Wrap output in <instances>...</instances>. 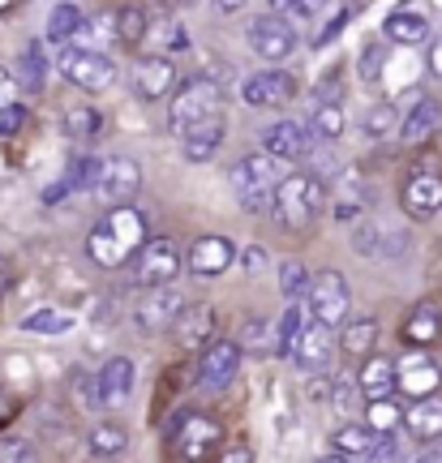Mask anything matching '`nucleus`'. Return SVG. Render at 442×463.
<instances>
[{
  "label": "nucleus",
  "instance_id": "6e6552de",
  "mask_svg": "<svg viewBox=\"0 0 442 463\" xmlns=\"http://www.w3.org/2000/svg\"><path fill=\"white\" fill-rule=\"evenodd\" d=\"M245 39H249V48H254V56H263L266 65L288 61V56L296 52V43H301L296 26L288 22V17H279V14L254 17V22L245 26Z\"/></svg>",
  "mask_w": 442,
  "mask_h": 463
},
{
  "label": "nucleus",
  "instance_id": "1a4fd4ad",
  "mask_svg": "<svg viewBox=\"0 0 442 463\" xmlns=\"http://www.w3.org/2000/svg\"><path fill=\"white\" fill-rule=\"evenodd\" d=\"M130 262L138 288H164V283H172L180 275V253L172 241H142Z\"/></svg>",
  "mask_w": 442,
  "mask_h": 463
},
{
  "label": "nucleus",
  "instance_id": "37998d69",
  "mask_svg": "<svg viewBox=\"0 0 442 463\" xmlns=\"http://www.w3.org/2000/svg\"><path fill=\"white\" fill-rule=\"evenodd\" d=\"M382 61H387V48H382V43H370V48L360 52L357 73L365 78V82H378V78H382Z\"/></svg>",
  "mask_w": 442,
  "mask_h": 463
},
{
  "label": "nucleus",
  "instance_id": "4c0bfd02",
  "mask_svg": "<svg viewBox=\"0 0 442 463\" xmlns=\"http://www.w3.org/2000/svg\"><path fill=\"white\" fill-rule=\"evenodd\" d=\"M305 305H288V309H283V317H279V326H275V352L279 356H288V352H293V339H296V331H301V326H305Z\"/></svg>",
  "mask_w": 442,
  "mask_h": 463
},
{
  "label": "nucleus",
  "instance_id": "4be33fe9",
  "mask_svg": "<svg viewBox=\"0 0 442 463\" xmlns=\"http://www.w3.org/2000/svg\"><path fill=\"white\" fill-rule=\"evenodd\" d=\"M404 430L417 438V442H438L442 438V399L438 395H426V399H408V408H404Z\"/></svg>",
  "mask_w": 442,
  "mask_h": 463
},
{
  "label": "nucleus",
  "instance_id": "13d9d810",
  "mask_svg": "<svg viewBox=\"0 0 442 463\" xmlns=\"http://www.w3.org/2000/svg\"><path fill=\"white\" fill-rule=\"evenodd\" d=\"M283 5H288V0H271V9H275V14H279V9H283Z\"/></svg>",
  "mask_w": 442,
  "mask_h": 463
},
{
  "label": "nucleus",
  "instance_id": "a18cd8bd",
  "mask_svg": "<svg viewBox=\"0 0 442 463\" xmlns=\"http://www.w3.org/2000/svg\"><path fill=\"white\" fill-rule=\"evenodd\" d=\"M241 266H245V275H263V270H266V249L263 245H249L245 253H241Z\"/></svg>",
  "mask_w": 442,
  "mask_h": 463
},
{
  "label": "nucleus",
  "instance_id": "3c124183",
  "mask_svg": "<svg viewBox=\"0 0 442 463\" xmlns=\"http://www.w3.org/2000/svg\"><path fill=\"white\" fill-rule=\"evenodd\" d=\"M344 26H348V9H340V14L331 17V26H327V31H322V39H318V43H331V39H335V34L344 31Z\"/></svg>",
  "mask_w": 442,
  "mask_h": 463
},
{
  "label": "nucleus",
  "instance_id": "5701e85b",
  "mask_svg": "<svg viewBox=\"0 0 442 463\" xmlns=\"http://www.w3.org/2000/svg\"><path fill=\"white\" fill-rule=\"evenodd\" d=\"M357 386H360V395H365V399L395 395V361H391V356H378V352H370V356L360 361Z\"/></svg>",
  "mask_w": 442,
  "mask_h": 463
},
{
  "label": "nucleus",
  "instance_id": "72a5a7b5",
  "mask_svg": "<svg viewBox=\"0 0 442 463\" xmlns=\"http://www.w3.org/2000/svg\"><path fill=\"white\" fill-rule=\"evenodd\" d=\"M370 408H365V430H374V433H395L399 430V403H395V395L387 399H365Z\"/></svg>",
  "mask_w": 442,
  "mask_h": 463
},
{
  "label": "nucleus",
  "instance_id": "ea45409f",
  "mask_svg": "<svg viewBox=\"0 0 442 463\" xmlns=\"http://www.w3.org/2000/svg\"><path fill=\"white\" fill-rule=\"evenodd\" d=\"M305 288H310V270L296 262V258H288V262L279 266V292L288 300H301L305 297Z\"/></svg>",
  "mask_w": 442,
  "mask_h": 463
},
{
  "label": "nucleus",
  "instance_id": "412c9836",
  "mask_svg": "<svg viewBox=\"0 0 442 463\" xmlns=\"http://www.w3.org/2000/svg\"><path fill=\"white\" fill-rule=\"evenodd\" d=\"M224 133H228L224 112L207 116V120H197L194 129L180 133V155H185L189 164H207V159H215V150H219V142H224Z\"/></svg>",
  "mask_w": 442,
  "mask_h": 463
},
{
  "label": "nucleus",
  "instance_id": "a211bd4d",
  "mask_svg": "<svg viewBox=\"0 0 442 463\" xmlns=\"http://www.w3.org/2000/svg\"><path fill=\"white\" fill-rule=\"evenodd\" d=\"M133 382H138V369H133L130 356H112V361L95 373V403L99 408H116V403H125L130 391H133Z\"/></svg>",
  "mask_w": 442,
  "mask_h": 463
},
{
  "label": "nucleus",
  "instance_id": "8fccbe9b",
  "mask_svg": "<svg viewBox=\"0 0 442 463\" xmlns=\"http://www.w3.org/2000/svg\"><path fill=\"white\" fill-rule=\"evenodd\" d=\"M69 194H73V189H69V181L61 176L56 184H48V189H43V206H56V202H65Z\"/></svg>",
  "mask_w": 442,
  "mask_h": 463
},
{
  "label": "nucleus",
  "instance_id": "c756f323",
  "mask_svg": "<svg viewBox=\"0 0 442 463\" xmlns=\"http://www.w3.org/2000/svg\"><path fill=\"white\" fill-rule=\"evenodd\" d=\"M17 65H22V69H17V90H26V95H39V90H43V78H48V61H43V48H39V43H26Z\"/></svg>",
  "mask_w": 442,
  "mask_h": 463
},
{
  "label": "nucleus",
  "instance_id": "c85d7f7f",
  "mask_svg": "<svg viewBox=\"0 0 442 463\" xmlns=\"http://www.w3.org/2000/svg\"><path fill=\"white\" fill-rule=\"evenodd\" d=\"M340 347H344L348 361H365V356L378 347V317H357V322H348L344 335H340Z\"/></svg>",
  "mask_w": 442,
  "mask_h": 463
},
{
  "label": "nucleus",
  "instance_id": "bf43d9fd",
  "mask_svg": "<svg viewBox=\"0 0 442 463\" xmlns=\"http://www.w3.org/2000/svg\"><path fill=\"white\" fill-rule=\"evenodd\" d=\"M5 283H9V279H5V270H0V297H5Z\"/></svg>",
  "mask_w": 442,
  "mask_h": 463
},
{
  "label": "nucleus",
  "instance_id": "de8ad7c7",
  "mask_svg": "<svg viewBox=\"0 0 442 463\" xmlns=\"http://www.w3.org/2000/svg\"><path fill=\"white\" fill-rule=\"evenodd\" d=\"M263 339H266L263 322H245V326H241V347H263Z\"/></svg>",
  "mask_w": 442,
  "mask_h": 463
},
{
  "label": "nucleus",
  "instance_id": "6ab92c4d",
  "mask_svg": "<svg viewBox=\"0 0 442 463\" xmlns=\"http://www.w3.org/2000/svg\"><path fill=\"white\" fill-rule=\"evenodd\" d=\"M103 198L112 202H133L138 198V189H142V167L133 164V159H108V164L99 167V184H95Z\"/></svg>",
  "mask_w": 442,
  "mask_h": 463
},
{
  "label": "nucleus",
  "instance_id": "864d4df0",
  "mask_svg": "<svg viewBox=\"0 0 442 463\" xmlns=\"http://www.w3.org/2000/svg\"><path fill=\"white\" fill-rule=\"evenodd\" d=\"M0 459H31V447H14V442H0Z\"/></svg>",
  "mask_w": 442,
  "mask_h": 463
},
{
  "label": "nucleus",
  "instance_id": "aec40b11",
  "mask_svg": "<svg viewBox=\"0 0 442 463\" xmlns=\"http://www.w3.org/2000/svg\"><path fill=\"white\" fill-rule=\"evenodd\" d=\"M172 86H177V65H172V56H147V61L133 65V90H138L142 99H150V103L168 99Z\"/></svg>",
  "mask_w": 442,
  "mask_h": 463
},
{
  "label": "nucleus",
  "instance_id": "58836bf2",
  "mask_svg": "<svg viewBox=\"0 0 442 463\" xmlns=\"http://www.w3.org/2000/svg\"><path fill=\"white\" fill-rule=\"evenodd\" d=\"M147 39V14L138 9V5H130L125 14L116 17V43H125V48H138Z\"/></svg>",
  "mask_w": 442,
  "mask_h": 463
},
{
  "label": "nucleus",
  "instance_id": "09e8293b",
  "mask_svg": "<svg viewBox=\"0 0 442 463\" xmlns=\"http://www.w3.org/2000/svg\"><path fill=\"white\" fill-rule=\"evenodd\" d=\"M5 103H17V78L0 65V108H5Z\"/></svg>",
  "mask_w": 442,
  "mask_h": 463
},
{
  "label": "nucleus",
  "instance_id": "a19ab883",
  "mask_svg": "<svg viewBox=\"0 0 442 463\" xmlns=\"http://www.w3.org/2000/svg\"><path fill=\"white\" fill-rule=\"evenodd\" d=\"M310 129H313V137H340L344 133V108L340 103H322L318 112H313V120H310Z\"/></svg>",
  "mask_w": 442,
  "mask_h": 463
},
{
  "label": "nucleus",
  "instance_id": "39448f33",
  "mask_svg": "<svg viewBox=\"0 0 442 463\" xmlns=\"http://www.w3.org/2000/svg\"><path fill=\"white\" fill-rule=\"evenodd\" d=\"M352 309V292H348V279L340 270H322V275H310V288H305V314L322 326H340Z\"/></svg>",
  "mask_w": 442,
  "mask_h": 463
},
{
  "label": "nucleus",
  "instance_id": "e433bc0d",
  "mask_svg": "<svg viewBox=\"0 0 442 463\" xmlns=\"http://www.w3.org/2000/svg\"><path fill=\"white\" fill-rule=\"evenodd\" d=\"M99 167H103V159H95V155H78L65 172L69 189H73V194H91V189L99 184Z\"/></svg>",
  "mask_w": 442,
  "mask_h": 463
},
{
  "label": "nucleus",
  "instance_id": "f8f14e48",
  "mask_svg": "<svg viewBox=\"0 0 442 463\" xmlns=\"http://www.w3.org/2000/svg\"><path fill=\"white\" fill-rule=\"evenodd\" d=\"M313 146H318V137H313L310 120H275V125L263 129V150L275 155V159H283V164L310 159Z\"/></svg>",
  "mask_w": 442,
  "mask_h": 463
},
{
  "label": "nucleus",
  "instance_id": "ddd939ff",
  "mask_svg": "<svg viewBox=\"0 0 442 463\" xmlns=\"http://www.w3.org/2000/svg\"><path fill=\"white\" fill-rule=\"evenodd\" d=\"M331 352H335V335H331V326L305 317V326H301L296 339H293L288 361H293L296 369H305V373H322V369L331 364Z\"/></svg>",
  "mask_w": 442,
  "mask_h": 463
},
{
  "label": "nucleus",
  "instance_id": "b1692460",
  "mask_svg": "<svg viewBox=\"0 0 442 463\" xmlns=\"http://www.w3.org/2000/svg\"><path fill=\"white\" fill-rule=\"evenodd\" d=\"M382 31H387V39L399 43V48H417V43H429L434 26H429V17L417 14V9H395Z\"/></svg>",
  "mask_w": 442,
  "mask_h": 463
},
{
  "label": "nucleus",
  "instance_id": "0eeeda50",
  "mask_svg": "<svg viewBox=\"0 0 442 463\" xmlns=\"http://www.w3.org/2000/svg\"><path fill=\"white\" fill-rule=\"evenodd\" d=\"M168 442L177 450V459H207L219 450L224 442V430H219V420L202 412H180L172 420V430H168Z\"/></svg>",
  "mask_w": 442,
  "mask_h": 463
},
{
  "label": "nucleus",
  "instance_id": "603ef678",
  "mask_svg": "<svg viewBox=\"0 0 442 463\" xmlns=\"http://www.w3.org/2000/svg\"><path fill=\"white\" fill-rule=\"evenodd\" d=\"M426 65H429V73H434V78H442V34L434 39V48H429V61H426Z\"/></svg>",
  "mask_w": 442,
  "mask_h": 463
},
{
  "label": "nucleus",
  "instance_id": "49530a36",
  "mask_svg": "<svg viewBox=\"0 0 442 463\" xmlns=\"http://www.w3.org/2000/svg\"><path fill=\"white\" fill-rule=\"evenodd\" d=\"M283 9H293L296 17H318L322 9H327V0H288Z\"/></svg>",
  "mask_w": 442,
  "mask_h": 463
},
{
  "label": "nucleus",
  "instance_id": "6e6d98bb",
  "mask_svg": "<svg viewBox=\"0 0 442 463\" xmlns=\"http://www.w3.org/2000/svg\"><path fill=\"white\" fill-rule=\"evenodd\" d=\"M245 5L249 0H215V9H219V14H241Z\"/></svg>",
  "mask_w": 442,
  "mask_h": 463
},
{
  "label": "nucleus",
  "instance_id": "cd10ccee",
  "mask_svg": "<svg viewBox=\"0 0 442 463\" xmlns=\"http://www.w3.org/2000/svg\"><path fill=\"white\" fill-rule=\"evenodd\" d=\"M331 450L340 455V459H370V450H374V430H365V425H340V430L331 433Z\"/></svg>",
  "mask_w": 442,
  "mask_h": 463
},
{
  "label": "nucleus",
  "instance_id": "7c9ffc66",
  "mask_svg": "<svg viewBox=\"0 0 442 463\" xmlns=\"http://www.w3.org/2000/svg\"><path fill=\"white\" fill-rule=\"evenodd\" d=\"M73 322L78 317L69 314V309H34V314L22 317V331H31V335H69L73 331Z\"/></svg>",
  "mask_w": 442,
  "mask_h": 463
},
{
  "label": "nucleus",
  "instance_id": "4d7b16f0",
  "mask_svg": "<svg viewBox=\"0 0 442 463\" xmlns=\"http://www.w3.org/2000/svg\"><path fill=\"white\" fill-rule=\"evenodd\" d=\"M17 0H0V14H9V9H14Z\"/></svg>",
  "mask_w": 442,
  "mask_h": 463
},
{
  "label": "nucleus",
  "instance_id": "393cba45",
  "mask_svg": "<svg viewBox=\"0 0 442 463\" xmlns=\"http://www.w3.org/2000/svg\"><path fill=\"white\" fill-rule=\"evenodd\" d=\"M438 120H442L438 99H417L412 103V112L395 125V137H399V142H408V146H417V142H426L429 133L438 129Z\"/></svg>",
  "mask_w": 442,
  "mask_h": 463
},
{
  "label": "nucleus",
  "instance_id": "473e14b6",
  "mask_svg": "<svg viewBox=\"0 0 442 463\" xmlns=\"http://www.w3.org/2000/svg\"><path fill=\"white\" fill-rule=\"evenodd\" d=\"M78 22H82V9L73 5V0H65V5H56L48 14V43H69L73 39V31H78Z\"/></svg>",
  "mask_w": 442,
  "mask_h": 463
},
{
  "label": "nucleus",
  "instance_id": "052dcab7",
  "mask_svg": "<svg viewBox=\"0 0 442 463\" xmlns=\"http://www.w3.org/2000/svg\"><path fill=\"white\" fill-rule=\"evenodd\" d=\"M434 455H438V459H442V438H438V447H434Z\"/></svg>",
  "mask_w": 442,
  "mask_h": 463
},
{
  "label": "nucleus",
  "instance_id": "2eb2a0df",
  "mask_svg": "<svg viewBox=\"0 0 442 463\" xmlns=\"http://www.w3.org/2000/svg\"><path fill=\"white\" fill-rule=\"evenodd\" d=\"M180 309H185V297H180L172 283H164V288H147V297L133 309V317H138V326L147 335H159V331H172Z\"/></svg>",
  "mask_w": 442,
  "mask_h": 463
},
{
  "label": "nucleus",
  "instance_id": "c03bdc74",
  "mask_svg": "<svg viewBox=\"0 0 442 463\" xmlns=\"http://www.w3.org/2000/svg\"><path fill=\"white\" fill-rule=\"evenodd\" d=\"M22 125H26V108L22 103H5L0 108V137H14Z\"/></svg>",
  "mask_w": 442,
  "mask_h": 463
},
{
  "label": "nucleus",
  "instance_id": "79ce46f5",
  "mask_svg": "<svg viewBox=\"0 0 442 463\" xmlns=\"http://www.w3.org/2000/svg\"><path fill=\"white\" fill-rule=\"evenodd\" d=\"M95 129H99V112L91 108V103H82V108H69V112H65V133L73 137V142H86Z\"/></svg>",
  "mask_w": 442,
  "mask_h": 463
},
{
  "label": "nucleus",
  "instance_id": "5fc2aeb1",
  "mask_svg": "<svg viewBox=\"0 0 442 463\" xmlns=\"http://www.w3.org/2000/svg\"><path fill=\"white\" fill-rule=\"evenodd\" d=\"M224 459H228V463H254V450H249V447H232V450H224Z\"/></svg>",
  "mask_w": 442,
  "mask_h": 463
},
{
  "label": "nucleus",
  "instance_id": "7ed1b4c3",
  "mask_svg": "<svg viewBox=\"0 0 442 463\" xmlns=\"http://www.w3.org/2000/svg\"><path fill=\"white\" fill-rule=\"evenodd\" d=\"M279 164H283V159H275V155L263 150V155H245V159L228 172V184L245 215H263L266 206H271V189H275V181H279Z\"/></svg>",
  "mask_w": 442,
  "mask_h": 463
},
{
  "label": "nucleus",
  "instance_id": "9d476101",
  "mask_svg": "<svg viewBox=\"0 0 442 463\" xmlns=\"http://www.w3.org/2000/svg\"><path fill=\"white\" fill-rule=\"evenodd\" d=\"M438 386H442V364L434 356H426V347H412L408 356L395 361V391L404 399L438 395Z\"/></svg>",
  "mask_w": 442,
  "mask_h": 463
},
{
  "label": "nucleus",
  "instance_id": "c9c22d12",
  "mask_svg": "<svg viewBox=\"0 0 442 463\" xmlns=\"http://www.w3.org/2000/svg\"><path fill=\"white\" fill-rule=\"evenodd\" d=\"M327 399H331V408H335L340 416H357L360 408H365V395H360L357 378H335L331 382V391H327Z\"/></svg>",
  "mask_w": 442,
  "mask_h": 463
},
{
  "label": "nucleus",
  "instance_id": "bb28decb",
  "mask_svg": "<svg viewBox=\"0 0 442 463\" xmlns=\"http://www.w3.org/2000/svg\"><path fill=\"white\" fill-rule=\"evenodd\" d=\"M404 339H408V347H434L442 339V309L434 305V300L417 305V309L408 314V322H404Z\"/></svg>",
  "mask_w": 442,
  "mask_h": 463
},
{
  "label": "nucleus",
  "instance_id": "2f4dec72",
  "mask_svg": "<svg viewBox=\"0 0 442 463\" xmlns=\"http://www.w3.org/2000/svg\"><path fill=\"white\" fill-rule=\"evenodd\" d=\"M86 450L99 455V459H116V455H125V450H130V433L116 430V425H95L91 438H86Z\"/></svg>",
  "mask_w": 442,
  "mask_h": 463
},
{
  "label": "nucleus",
  "instance_id": "f3484780",
  "mask_svg": "<svg viewBox=\"0 0 442 463\" xmlns=\"http://www.w3.org/2000/svg\"><path fill=\"white\" fill-rule=\"evenodd\" d=\"M232 262H236V245H232L228 236H197L194 245H189V253H185V266L194 270L197 279H215Z\"/></svg>",
  "mask_w": 442,
  "mask_h": 463
},
{
  "label": "nucleus",
  "instance_id": "9b49d317",
  "mask_svg": "<svg viewBox=\"0 0 442 463\" xmlns=\"http://www.w3.org/2000/svg\"><path fill=\"white\" fill-rule=\"evenodd\" d=\"M236 373H241V344H236V339H215V344H207L202 361H197V386L219 395V391H228L232 382H236Z\"/></svg>",
  "mask_w": 442,
  "mask_h": 463
},
{
  "label": "nucleus",
  "instance_id": "20e7f679",
  "mask_svg": "<svg viewBox=\"0 0 442 463\" xmlns=\"http://www.w3.org/2000/svg\"><path fill=\"white\" fill-rule=\"evenodd\" d=\"M177 95H172V108H168V129L185 133L194 129L197 120H207V116H219L224 112V86L215 82V78H189V82L172 86Z\"/></svg>",
  "mask_w": 442,
  "mask_h": 463
},
{
  "label": "nucleus",
  "instance_id": "f704fd0d",
  "mask_svg": "<svg viewBox=\"0 0 442 463\" xmlns=\"http://www.w3.org/2000/svg\"><path fill=\"white\" fill-rule=\"evenodd\" d=\"M395 125H399V116H395L391 103H374V108H365V116H360V133H365L370 142H382V137H391Z\"/></svg>",
  "mask_w": 442,
  "mask_h": 463
},
{
  "label": "nucleus",
  "instance_id": "a878e982",
  "mask_svg": "<svg viewBox=\"0 0 442 463\" xmlns=\"http://www.w3.org/2000/svg\"><path fill=\"white\" fill-rule=\"evenodd\" d=\"M172 331H177V344H185V347L207 344L215 331V309L211 305H189V300H185V309L177 314Z\"/></svg>",
  "mask_w": 442,
  "mask_h": 463
},
{
  "label": "nucleus",
  "instance_id": "f257e3e1",
  "mask_svg": "<svg viewBox=\"0 0 442 463\" xmlns=\"http://www.w3.org/2000/svg\"><path fill=\"white\" fill-rule=\"evenodd\" d=\"M147 241V219L138 206L130 202H116L108 215L99 219L91 236H86V253H91V262L103 266V270H116V266H125L138 253V245Z\"/></svg>",
  "mask_w": 442,
  "mask_h": 463
},
{
  "label": "nucleus",
  "instance_id": "dca6fc26",
  "mask_svg": "<svg viewBox=\"0 0 442 463\" xmlns=\"http://www.w3.org/2000/svg\"><path fill=\"white\" fill-rule=\"evenodd\" d=\"M399 206L417 223H429L434 215H442V176L438 172H412L404 194H399Z\"/></svg>",
  "mask_w": 442,
  "mask_h": 463
},
{
  "label": "nucleus",
  "instance_id": "4468645a",
  "mask_svg": "<svg viewBox=\"0 0 442 463\" xmlns=\"http://www.w3.org/2000/svg\"><path fill=\"white\" fill-rule=\"evenodd\" d=\"M241 99L249 108H283V103L296 99V73H288V69H263V73L245 78Z\"/></svg>",
  "mask_w": 442,
  "mask_h": 463
},
{
  "label": "nucleus",
  "instance_id": "423d86ee",
  "mask_svg": "<svg viewBox=\"0 0 442 463\" xmlns=\"http://www.w3.org/2000/svg\"><path fill=\"white\" fill-rule=\"evenodd\" d=\"M56 69H61L73 86L91 90V95H103V90L116 82L112 56H103V52H95V48H69V43H61Z\"/></svg>",
  "mask_w": 442,
  "mask_h": 463
},
{
  "label": "nucleus",
  "instance_id": "f03ea898",
  "mask_svg": "<svg viewBox=\"0 0 442 463\" xmlns=\"http://www.w3.org/2000/svg\"><path fill=\"white\" fill-rule=\"evenodd\" d=\"M322 211H327V184L318 181L313 172L279 176L275 189H271V215L279 219V228L310 232Z\"/></svg>",
  "mask_w": 442,
  "mask_h": 463
}]
</instances>
